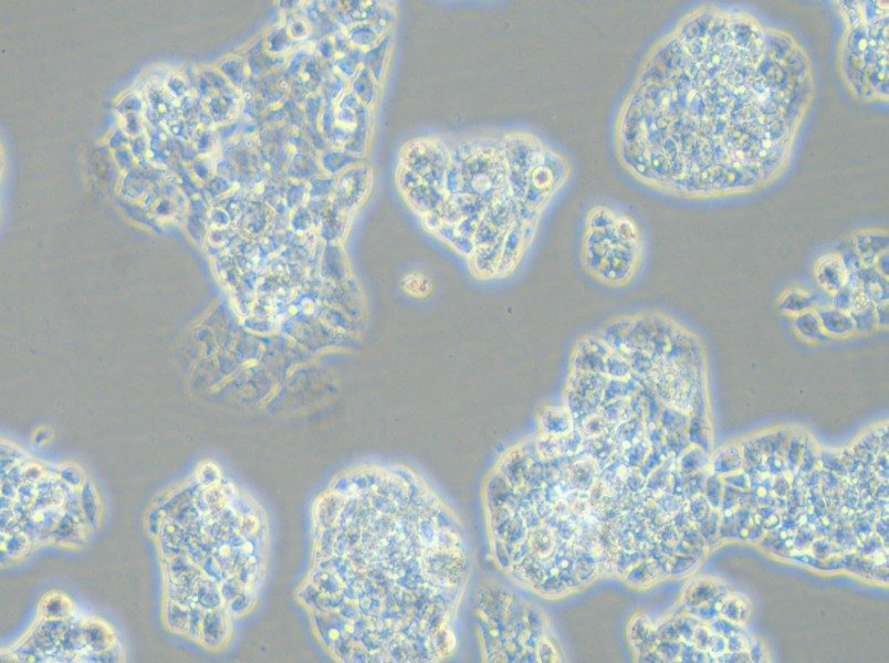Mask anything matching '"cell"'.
Returning <instances> with one entry per match:
<instances>
[{
	"instance_id": "6da1fadb",
	"label": "cell",
	"mask_w": 889,
	"mask_h": 663,
	"mask_svg": "<svg viewBox=\"0 0 889 663\" xmlns=\"http://www.w3.org/2000/svg\"><path fill=\"white\" fill-rule=\"evenodd\" d=\"M810 88L789 35L743 13L701 11L640 75L621 119L624 155L669 190L751 189L786 160Z\"/></svg>"
},
{
	"instance_id": "7a4b0ae2",
	"label": "cell",
	"mask_w": 889,
	"mask_h": 663,
	"mask_svg": "<svg viewBox=\"0 0 889 663\" xmlns=\"http://www.w3.org/2000/svg\"><path fill=\"white\" fill-rule=\"evenodd\" d=\"M439 508L402 466L351 470L318 495L311 566L296 596L336 660L435 657L450 580Z\"/></svg>"
},
{
	"instance_id": "3957f363",
	"label": "cell",
	"mask_w": 889,
	"mask_h": 663,
	"mask_svg": "<svg viewBox=\"0 0 889 663\" xmlns=\"http://www.w3.org/2000/svg\"><path fill=\"white\" fill-rule=\"evenodd\" d=\"M850 14V27L844 50L850 82L858 92L869 95L888 93V49L878 41L888 40V8L860 4Z\"/></svg>"
},
{
	"instance_id": "277c9868",
	"label": "cell",
	"mask_w": 889,
	"mask_h": 663,
	"mask_svg": "<svg viewBox=\"0 0 889 663\" xmlns=\"http://www.w3.org/2000/svg\"><path fill=\"white\" fill-rule=\"evenodd\" d=\"M816 278L823 288L837 292L845 284V269L844 264L836 257H824L819 262L815 272Z\"/></svg>"
}]
</instances>
